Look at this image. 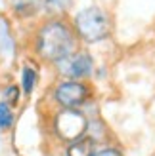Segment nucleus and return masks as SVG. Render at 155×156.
I'll use <instances>...</instances> for the list:
<instances>
[{"label":"nucleus","mask_w":155,"mask_h":156,"mask_svg":"<svg viewBox=\"0 0 155 156\" xmlns=\"http://www.w3.org/2000/svg\"><path fill=\"white\" fill-rule=\"evenodd\" d=\"M81 48L69 17H40L31 27V57L40 65L54 67Z\"/></svg>","instance_id":"1"},{"label":"nucleus","mask_w":155,"mask_h":156,"mask_svg":"<svg viewBox=\"0 0 155 156\" xmlns=\"http://www.w3.org/2000/svg\"><path fill=\"white\" fill-rule=\"evenodd\" d=\"M69 21H71L81 46H84V48L104 44L113 34L111 13L104 6H98V4H88L79 8L69 17Z\"/></svg>","instance_id":"2"},{"label":"nucleus","mask_w":155,"mask_h":156,"mask_svg":"<svg viewBox=\"0 0 155 156\" xmlns=\"http://www.w3.org/2000/svg\"><path fill=\"white\" fill-rule=\"evenodd\" d=\"M96 99L94 86L88 80H71V78H56L44 101L52 108H84L90 101Z\"/></svg>","instance_id":"3"},{"label":"nucleus","mask_w":155,"mask_h":156,"mask_svg":"<svg viewBox=\"0 0 155 156\" xmlns=\"http://www.w3.org/2000/svg\"><path fill=\"white\" fill-rule=\"evenodd\" d=\"M88 116L82 108H52L48 112L50 137L63 147L86 135Z\"/></svg>","instance_id":"4"},{"label":"nucleus","mask_w":155,"mask_h":156,"mask_svg":"<svg viewBox=\"0 0 155 156\" xmlns=\"http://www.w3.org/2000/svg\"><path fill=\"white\" fill-rule=\"evenodd\" d=\"M96 59L92 55V51L81 46L75 53H71L63 61H59L58 65L52 67V71L56 73V78H71V80H92L96 73Z\"/></svg>","instance_id":"5"},{"label":"nucleus","mask_w":155,"mask_h":156,"mask_svg":"<svg viewBox=\"0 0 155 156\" xmlns=\"http://www.w3.org/2000/svg\"><path fill=\"white\" fill-rule=\"evenodd\" d=\"M17 55L19 46L13 30V19L8 13H0V65H12Z\"/></svg>","instance_id":"6"},{"label":"nucleus","mask_w":155,"mask_h":156,"mask_svg":"<svg viewBox=\"0 0 155 156\" xmlns=\"http://www.w3.org/2000/svg\"><path fill=\"white\" fill-rule=\"evenodd\" d=\"M8 15L19 23L33 21L42 17V0H8Z\"/></svg>","instance_id":"7"},{"label":"nucleus","mask_w":155,"mask_h":156,"mask_svg":"<svg viewBox=\"0 0 155 156\" xmlns=\"http://www.w3.org/2000/svg\"><path fill=\"white\" fill-rule=\"evenodd\" d=\"M17 84L21 86L25 99H31L35 95V91L38 90V84H40V63L36 59H27L19 65Z\"/></svg>","instance_id":"8"},{"label":"nucleus","mask_w":155,"mask_h":156,"mask_svg":"<svg viewBox=\"0 0 155 156\" xmlns=\"http://www.w3.org/2000/svg\"><path fill=\"white\" fill-rule=\"evenodd\" d=\"M86 135L94 141L98 147L100 145H105V143H111V131H109V126L105 124V120L102 116H92L88 118V129H86Z\"/></svg>","instance_id":"9"},{"label":"nucleus","mask_w":155,"mask_h":156,"mask_svg":"<svg viewBox=\"0 0 155 156\" xmlns=\"http://www.w3.org/2000/svg\"><path fill=\"white\" fill-rule=\"evenodd\" d=\"M98 145L92 141L88 135H84L77 141H71L61 147V156H92Z\"/></svg>","instance_id":"10"},{"label":"nucleus","mask_w":155,"mask_h":156,"mask_svg":"<svg viewBox=\"0 0 155 156\" xmlns=\"http://www.w3.org/2000/svg\"><path fill=\"white\" fill-rule=\"evenodd\" d=\"M73 0H42V17H67Z\"/></svg>","instance_id":"11"},{"label":"nucleus","mask_w":155,"mask_h":156,"mask_svg":"<svg viewBox=\"0 0 155 156\" xmlns=\"http://www.w3.org/2000/svg\"><path fill=\"white\" fill-rule=\"evenodd\" d=\"M17 122V114L12 105H8L4 99H0V129L2 131H12Z\"/></svg>","instance_id":"12"},{"label":"nucleus","mask_w":155,"mask_h":156,"mask_svg":"<svg viewBox=\"0 0 155 156\" xmlns=\"http://www.w3.org/2000/svg\"><path fill=\"white\" fill-rule=\"evenodd\" d=\"M2 99L6 101L8 105H12L13 108H17V107L21 105V101L25 99V97H23V91H21V86H19L17 82L6 84L4 90H2Z\"/></svg>","instance_id":"13"},{"label":"nucleus","mask_w":155,"mask_h":156,"mask_svg":"<svg viewBox=\"0 0 155 156\" xmlns=\"http://www.w3.org/2000/svg\"><path fill=\"white\" fill-rule=\"evenodd\" d=\"M92 156H127V154H125V151H123L119 145L105 143V145H100Z\"/></svg>","instance_id":"14"},{"label":"nucleus","mask_w":155,"mask_h":156,"mask_svg":"<svg viewBox=\"0 0 155 156\" xmlns=\"http://www.w3.org/2000/svg\"><path fill=\"white\" fill-rule=\"evenodd\" d=\"M2 133H4V131L0 129V147H2Z\"/></svg>","instance_id":"15"}]
</instances>
